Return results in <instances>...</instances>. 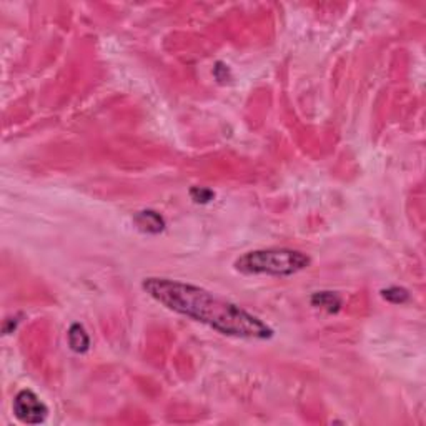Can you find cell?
<instances>
[{"instance_id": "cell-5", "label": "cell", "mask_w": 426, "mask_h": 426, "mask_svg": "<svg viewBox=\"0 0 426 426\" xmlns=\"http://www.w3.org/2000/svg\"><path fill=\"white\" fill-rule=\"evenodd\" d=\"M67 342L71 350L75 351V353H87L88 348H90V336L80 323H73L68 328Z\"/></svg>"}, {"instance_id": "cell-8", "label": "cell", "mask_w": 426, "mask_h": 426, "mask_svg": "<svg viewBox=\"0 0 426 426\" xmlns=\"http://www.w3.org/2000/svg\"><path fill=\"white\" fill-rule=\"evenodd\" d=\"M190 199L195 201V203L207 205L215 199V192L205 187H192L190 188Z\"/></svg>"}, {"instance_id": "cell-6", "label": "cell", "mask_w": 426, "mask_h": 426, "mask_svg": "<svg viewBox=\"0 0 426 426\" xmlns=\"http://www.w3.org/2000/svg\"><path fill=\"white\" fill-rule=\"evenodd\" d=\"M315 308L325 310L327 313H338L342 308V297L335 292H316L310 298Z\"/></svg>"}, {"instance_id": "cell-3", "label": "cell", "mask_w": 426, "mask_h": 426, "mask_svg": "<svg viewBox=\"0 0 426 426\" xmlns=\"http://www.w3.org/2000/svg\"><path fill=\"white\" fill-rule=\"evenodd\" d=\"M14 414L24 425H40L47 420L49 408L32 390H21L14 398Z\"/></svg>"}, {"instance_id": "cell-7", "label": "cell", "mask_w": 426, "mask_h": 426, "mask_svg": "<svg viewBox=\"0 0 426 426\" xmlns=\"http://www.w3.org/2000/svg\"><path fill=\"white\" fill-rule=\"evenodd\" d=\"M381 297L386 301H390V303L401 305L410 300V292L406 288H403V286H390V288L381 290Z\"/></svg>"}, {"instance_id": "cell-4", "label": "cell", "mask_w": 426, "mask_h": 426, "mask_svg": "<svg viewBox=\"0 0 426 426\" xmlns=\"http://www.w3.org/2000/svg\"><path fill=\"white\" fill-rule=\"evenodd\" d=\"M134 225L142 234L157 235L165 230V218L155 210H142L134 215Z\"/></svg>"}, {"instance_id": "cell-2", "label": "cell", "mask_w": 426, "mask_h": 426, "mask_svg": "<svg viewBox=\"0 0 426 426\" xmlns=\"http://www.w3.org/2000/svg\"><path fill=\"white\" fill-rule=\"evenodd\" d=\"M310 257L293 249H263L247 251L235 260V268L245 275L292 277L308 268Z\"/></svg>"}, {"instance_id": "cell-1", "label": "cell", "mask_w": 426, "mask_h": 426, "mask_svg": "<svg viewBox=\"0 0 426 426\" xmlns=\"http://www.w3.org/2000/svg\"><path fill=\"white\" fill-rule=\"evenodd\" d=\"M142 288L170 312L200 321L220 335L247 340H268L273 336V330L262 318L197 285L150 277L142 281Z\"/></svg>"}]
</instances>
